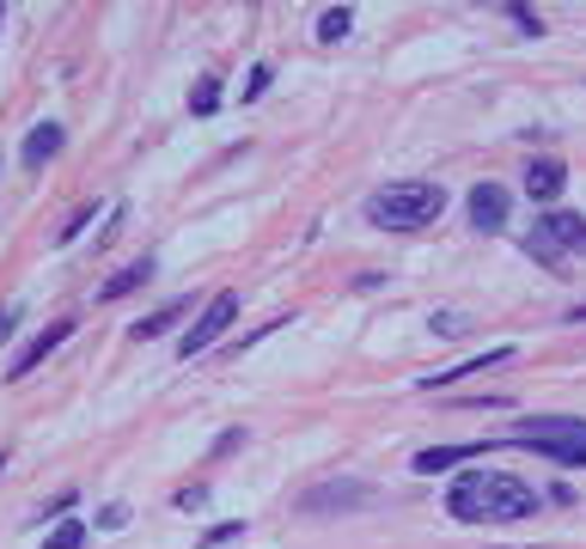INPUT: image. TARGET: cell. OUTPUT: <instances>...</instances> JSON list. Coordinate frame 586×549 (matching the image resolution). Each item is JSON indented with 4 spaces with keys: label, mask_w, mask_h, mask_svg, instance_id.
<instances>
[{
    "label": "cell",
    "mask_w": 586,
    "mask_h": 549,
    "mask_svg": "<svg viewBox=\"0 0 586 549\" xmlns=\"http://www.w3.org/2000/svg\"><path fill=\"white\" fill-rule=\"evenodd\" d=\"M79 543H86V525H79V519H62V525L50 531V543H43V549H79Z\"/></svg>",
    "instance_id": "obj_17"
},
{
    "label": "cell",
    "mask_w": 586,
    "mask_h": 549,
    "mask_svg": "<svg viewBox=\"0 0 586 549\" xmlns=\"http://www.w3.org/2000/svg\"><path fill=\"white\" fill-rule=\"evenodd\" d=\"M446 208V190L428 177H409V183H385V190H373L366 196V220L385 226V233H416V226L440 220Z\"/></svg>",
    "instance_id": "obj_2"
},
{
    "label": "cell",
    "mask_w": 586,
    "mask_h": 549,
    "mask_svg": "<svg viewBox=\"0 0 586 549\" xmlns=\"http://www.w3.org/2000/svg\"><path fill=\"white\" fill-rule=\"evenodd\" d=\"M446 513L465 525H513L537 513V488L508 471H465L446 495Z\"/></svg>",
    "instance_id": "obj_1"
},
{
    "label": "cell",
    "mask_w": 586,
    "mask_h": 549,
    "mask_svg": "<svg viewBox=\"0 0 586 549\" xmlns=\"http://www.w3.org/2000/svg\"><path fill=\"white\" fill-rule=\"evenodd\" d=\"M67 336H74V317H55V324H50V330H43V336H31V342H25V354H19V360H13V366H7V379H25L31 366H38V360H50V354H55V348H62V342H67Z\"/></svg>",
    "instance_id": "obj_6"
},
{
    "label": "cell",
    "mask_w": 586,
    "mask_h": 549,
    "mask_svg": "<svg viewBox=\"0 0 586 549\" xmlns=\"http://www.w3.org/2000/svg\"><path fill=\"white\" fill-rule=\"evenodd\" d=\"M238 445H245V433H238V428H233V433H221V440H214V458H226V452H238Z\"/></svg>",
    "instance_id": "obj_21"
},
{
    "label": "cell",
    "mask_w": 586,
    "mask_h": 549,
    "mask_svg": "<svg viewBox=\"0 0 586 549\" xmlns=\"http://www.w3.org/2000/svg\"><path fill=\"white\" fill-rule=\"evenodd\" d=\"M202 500H209V488L195 483V488H178V507H202Z\"/></svg>",
    "instance_id": "obj_23"
},
{
    "label": "cell",
    "mask_w": 586,
    "mask_h": 549,
    "mask_svg": "<svg viewBox=\"0 0 586 549\" xmlns=\"http://www.w3.org/2000/svg\"><path fill=\"white\" fill-rule=\"evenodd\" d=\"M537 233H544L556 250H586V220L568 214V208H550L544 220H537Z\"/></svg>",
    "instance_id": "obj_10"
},
{
    "label": "cell",
    "mask_w": 586,
    "mask_h": 549,
    "mask_svg": "<svg viewBox=\"0 0 586 549\" xmlns=\"http://www.w3.org/2000/svg\"><path fill=\"white\" fill-rule=\"evenodd\" d=\"M238 531H245V525H238V519H233V525H214V531H209V543H233Z\"/></svg>",
    "instance_id": "obj_24"
},
{
    "label": "cell",
    "mask_w": 586,
    "mask_h": 549,
    "mask_svg": "<svg viewBox=\"0 0 586 549\" xmlns=\"http://www.w3.org/2000/svg\"><path fill=\"white\" fill-rule=\"evenodd\" d=\"M366 500H373V483H361V476H330V483H318L300 495V513H349V507H366Z\"/></svg>",
    "instance_id": "obj_5"
},
{
    "label": "cell",
    "mask_w": 586,
    "mask_h": 549,
    "mask_svg": "<svg viewBox=\"0 0 586 549\" xmlns=\"http://www.w3.org/2000/svg\"><path fill=\"white\" fill-rule=\"evenodd\" d=\"M178 317H183V305H166V312H153V317H141V324H129V336H135V342H153V336H166Z\"/></svg>",
    "instance_id": "obj_13"
},
{
    "label": "cell",
    "mask_w": 586,
    "mask_h": 549,
    "mask_svg": "<svg viewBox=\"0 0 586 549\" xmlns=\"http://www.w3.org/2000/svg\"><path fill=\"white\" fill-rule=\"evenodd\" d=\"M508 13H513V25H520L525 37H544V19H537L532 7H508Z\"/></svg>",
    "instance_id": "obj_18"
},
{
    "label": "cell",
    "mask_w": 586,
    "mask_h": 549,
    "mask_svg": "<svg viewBox=\"0 0 586 549\" xmlns=\"http://www.w3.org/2000/svg\"><path fill=\"white\" fill-rule=\"evenodd\" d=\"M349 25H354V7H330V13L318 19V37L337 43V37H349Z\"/></svg>",
    "instance_id": "obj_16"
},
{
    "label": "cell",
    "mask_w": 586,
    "mask_h": 549,
    "mask_svg": "<svg viewBox=\"0 0 586 549\" xmlns=\"http://www.w3.org/2000/svg\"><path fill=\"white\" fill-rule=\"evenodd\" d=\"M562 190H568V165L562 159H532L525 165V196L532 202H556Z\"/></svg>",
    "instance_id": "obj_8"
},
{
    "label": "cell",
    "mask_w": 586,
    "mask_h": 549,
    "mask_svg": "<svg viewBox=\"0 0 586 549\" xmlns=\"http://www.w3.org/2000/svg\"><path fill=\"white\" fill-rule=\"evenodd\" d=\"M269 74H275V67H251V86H245V98H263V92H269Z\"/></svg>",
    "instance_id": "obj_19"
},
{
    "label": "cell",
    "mask_w": 586,
    "mask_h": 549,
    "mask_svg": "<svg viewBox=\"0 0 586 549\" xmlns=\"http://www.w3.org/2000/svg\"><path fill=\"white\" fill-rule=\"evenodd\" d=\"M13 330H19V312H0V342L13 336Z\"/></svg>",
    "instance_id": "obj_25"
},
{
    "label": "cell",
    "mask_w": 586,
    "mask_h": 549,
    "mask_svg": "<svg viewBox=\"0 0 586 549\" xmlns=\"http://www.w3.org/2000/svg\"><path fill=\"white\" fill-rule=\"evenodd\" d=\"M0 19H7V7H0Z\"/></svg>",
    "instance_id": "obj_27"
},
{
    "label": "cell",
    "mask_w": 586,
    "mask_h": 549,
    "mask_svg": "<svg viewBox=\"0 0 586 549\" xmlns=\"http://www.w3.org/2000/svg\"><path fill=\"white\" fill-rule=\"evenodd\" d=\"M525 250H532V257H537V262H544V269H550V274H568V269H562V250H556V245H550V238H544V233H537V226H532V233H525Z\"/></svg>",
    "instance_id": "obj_15"
},
{
    "label": "cell",
    "mask_w": 586,
    "mask_h": 549,
    "mask_svg": "<svg viewBox=\"0 0 586 549\" xmlns=\"http://www.w3.org/2000/svg\"><path fill=\"white\" fill-rule=\"evenodd\" d=\"M62 141H67V129H62V122H38V129L25 134V147H19V159H25L31 171H38V165H50V159L62 153Z\"/></svg>",
    "instance_id": "obj_11"
},
{
    "label": "cell",
    "mask_w": 586,
    "mask_h": 549,
    "mask_svg": "<svg viewBox=\"0 0 586 549\" xmlns=\"http://www.w3.org/2000/svg\"><path fill=\"white\" fill-rule=\"evenodd\" d=\"M98 525H105V531H117V525H129V507H105V513H98Z\"/></svg>",
    "instance_id": "obj_22"
},
{
    "label": "cell",
    "mask_w": 586,
    "mask_h": 549,
    "mask_svg": "<svg viewBox=\"0 0 586 549\" xmlns=\"http://www.w3.org/2000/svg\"><path fill=\"white\" fill-rule=\"evenodd\" d=\"M513 445L550 458L562 471H586V416H525L513 428Z\"/></svg>",
    "instance_id": "obj_3"
},
{
    "label": "cell",
    "mask_w": 586,
    "mask_h": 549,
    "mask_svg": "<svg viewBox=\"0 0 586 549\" xmlns=\"http://www.w3.org/2000/svg\"><path fill=\"white\" fill-rule=\"evenodd\" d=\"M233 317H238V293H214V300H209V312H202L190 330H183V342H178V348H183V360H195L202 348H214V342H221L226 330H233Z\"/></svg>",
    "instance_id": "obj_4"
},
{
    "label": "cell",
    "mask_w": 586,
    "mask_h": 549,
    "mask_svg": "<svg viewBox=\"0 0 586 549\" xmlns=\"http://www.w3.org/2000/svg\"><path fill=\"white\" fill-rule=\"evenodd\" d=\"M568 317H574V324H586V305H574V312H568Z\"/></svg>",
    "instance_id": "obj_26"
},
{
    "label": "cell",
    "mask_w": 586,
    "mask_h": 549,
    "mask_svg": "<svg viewBox=\"0 0 586 549\" xmlns=\"http://www.w3.org/2000/svg\"><path fill=\"white\" fill-rule=\"evenodd\" d=\"M458 330H465V317H458V312H440V317H434V336H458Z\"/></svg>",
    "instance_id": "obj_20"
},
{
    "label": "cell",
    "mask_w": 586,
    "mask_h": 549,
    "mask_svg": "<svg viewBox=\"0 0 586 549\" xmlns=\"http://www.w3.org/2000/svg\"><path fill=\"white\" fill-rule=\"evenodd\" d=\"M147 274H153V257H141V262H129V269H117L105 281V288H98V300H122V293H135L147 281Z\"/></svg>",
    "instance_id": "obj_12"
},
{
    "label": "cell",
    "mask_w": 586,
    "mask_h": 549,
    "mask_svg": "<svg viewBox=\"0 0 586 549\" xmlns=\"http://www.w3.org/2000/svg\"><path fill=\"white\" fill-rule=\"evenodd\" d=\"M214 105H221V79L202 74V79H195V92H190V110H195V117H214Z\"/></svg>",
    "instance_id": "obj_14"
},
{
    "label": "cell",
    "mask_w": 586,
    "mask_h": 549,
    "mask_svg": "<svg viewBox=\"0 0 586 549\" xmlns=\"http://www.w3.org/2000/svg\"><path fill=\"white\" fill-rule=\"evenodd\" d=\"M482 452H489V440H465V445H422L409 471H422V476H440V471H452L458 458H482Z\"/></svg>",
    "instance_id": "obj_9"
},
{
    "label": "cell",
    "mask_w": 586,
    "mask_h": 549,
    "mask_svg": "<svg viewBox=\"0 0 586 549\" xmlns=\"http://www.w3.org/2000/svg\"><path fill=\"white\" fill-rule=\"evenodd\" d=\"M470 226L477 233H501L508 226V190L501 183H477L470 190Z\"/></svg>",
    "instance_id": "obj_7"
}]
</instances>
